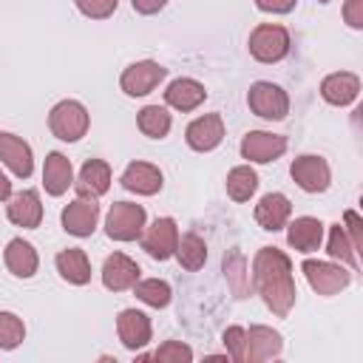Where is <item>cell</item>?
Returning <instances> with one entry per match:
<instances>
[{"label": "cell", "instance_id": "1", "mask_svg": "<svg viewBox=\"0 0 363 363\" xmlns=\"http://www.w3.org/2000/svg\"><path fill=\"white\" fill-rule=\"evenodd\" d=\"M252 286L272 315L286 318L298 298L289 255L278 247H261L252 258Z\"/></svg>", "mask_w": 363, "mask_h": 363}, {"label": "cell", "instance_id": "2", "mask_svg": "<svg viewBox=\"0 0 363 363\" xmlns=\"http://www.w3.org/2000/svg\"><path fill=\"white\" fill-rule=\"evenodd\" d=\"M91 113L79 99H62L48 113V128L62 142H79L88 133Z\"/></svg>", "mask_w": 363, "mask_h": 363}, {"label": "cell", "instance_id": "3", "mask_svg": "<svg viewBox=\"0 0 363 363\" xmlns=\"http://www.w3.org/2000/svg\"><path fill=\"white\" fill-rule=\"evenodd\" d=\"M247 45H250L252 60L269 65V62H281L289 54L292 40H289V31L284 26H278V23H261V26H255L250 31V43Z\"/></svg>", "mask_w": 363, "mask_h": 363}, {"label": "cell", "instance_id": "4", "mask_svg": "<svg viewBox=\"0 0 363 363\" xmlns=\"http://www.w3.org/2000/svg\"><path fill=\"white\" fill-rule=\"evenodd\" d=\"M301 272L306 275L309 286L318 295H337V292H343L352 284V269L346 264H340V261H315V258H306L301 264Z\"/></svg>", "mask_w": 363, "mask_h": 363}, {"label": "cell", "instance_id": "5", "mask_svg": "<svg viewBox=\"0 0 363 363\" xmlns=\"http://www.w3.org/2000/svg\"><path fill=\"white\" fill-rule=\"evenodd\" d=\"M145 224H147V213L142 204L133 201H116L105 216V233L113 241H136Z\"/></svg>", "mask_w": 363, "mask_h": 363}, {"label": "cell", "instance_id": "6", "mask_svg": "<svg viewBox=\"0 0 363 363\" xmlns=\"http://www.w3.org/2000/svg\"><path fill=\"white\" fill-rule=\"evenodd\" d=\"M247 105L255 116L261 119H269V122H278L289 113V96L281 85L275 82H267V79H258L250 85L247 91Z\"/></svg>", "mask_w": 363, "mask_h": 363}, {"label": "cell", "instance_id": "7", "mask_svg": "<svg viewBox=\"0 0 363 363\" xmlns=\"http://www.w3.org/2000/svg\"><path fill=\"white\" fill-rule=\"evenodd\" d=\"M289 176H292V182H295L301 190H306V193H323V190H329V184H332V170H329L326 159H323V156H315V153L298 156V159L289 164Z\"/></svg>", "mask_w": 363, "mask_h": 363}, {"label": "cell", "instance_id": "8", "mask_svg": "<svg viewBox=\"0 0 363 363\" xmlns=\"http://www.w3.org/2000/svg\"><path fill=\"white\" fill-rule=\"evenodd\" d=\"M142 250L156 258V261H167L173 252H176V241H179V227L170 216H162L156 218L153 224H145L142 230Z\"/></svg>", "mask_w": 363, "mask_h": 363}, {"label": "cell", "instance_id": "9", "mask_svg": "<svg viewBox=\"0 0 363 363\" xmlns=\"http://www.w3.org/2000/svg\"><path fill=\"white\" fill-rule=\"evenodd\" d=\"M167 77V68L153 62V60H139V62H130L122 77H119V88L128 94V96H145L150 94L162 79Z\"/></svg>", "mask_w": 363, "mask_h": 363}, {"label": "cell", "instance_id": "10", "mask_svg": "<svg viewBox=\"0 0 363 363\" xmlns=\"http://www.w3.org/2000/svg\"><path fill=\"white\" fill-rule=\"evenodd\" d=\"M286 150V136L269 133V130H250L241 139V156L255 164H269Z\"/></svg>", "mask_w": 363, "mask_h": 363}, {"label": "cell", "instance_id": "11", "mask_svg": "<svg viewBox=\"0 0 363 363\" xmlns=\"http://www.w3.org/2000/svg\"><path fill=\"white\" fill-rule=\"evenodd\" d=\"M96 221H99V204L91 196H77L62 210V230L77 238H88L96 230Z\"/></svg>", "mask_w": 363, "mask_h": 363}, {"label": "cell", "instance_id": "12", "mask_svg": "<svg viewBox=\"0 0 363 363\" xmlns=\"http://www.w3.org/2000/svg\"><path fill=\"white\" fill-rule=\"evenodd\" d=\"M116 335H119L125 349L136 352V349L150 343V335H153L150 318L145 312H139V309H122L116 315Z\"/></svg>", "mask_w": 363, "mask_h": 363}, {"label": "cell", "instance_id": "13", "mask_svg": "<svg viewBox=\"0 0 363 363\" xmlns=\"http://www.w3.org/2000/svg\"><path fill=\"white\" fill-rule=\"evenodd\" d=\"M184 139L199 153H207V150L218 147L221 139H224V119H221V113H204V116L193 119L187 125V130H184Z\"/></svg>", "mask_w": 363, "mask_h": 363}, {"label": "cell", "instance_id": "14", "mask_svg": "<svg viewBox=\"0 0 363 363\" xmlns=\"http://www.w3.org/2000/svg\"><path fill=\"white\" fill-rule=\"evenodd\" d=\"M0 159L3 164L20 176V179H28L34 173V156H31V145L26 139H20L17 133H9V130H0Z\"/></svg>", "mask_w": 363, "mask_h": 363}, {"label": "cell", "instance_id": "15", "mask_svg": "<svg viewBox=\"0 0 363 363\" xmlns=\"http://www.w3.org/2000/svg\"><path fill=\"white\" fill-rule=\"evenodd\" d=\"M139 275H142L139 264H136L133 258H128L125 252H113V255H108L105 264H102V284H105V289H111V292H125V289H130V286L139 281Z\"/></svg>", "mask_w": 363, "mask_h": 363}, {"label": "cell", "instance_id": "16", "mask_svg": "<svg viewBox=\"0 0 363 363\" xmlns=\"http://www.w3.org/2000/svg\"><path fill=\"white\" fill-rule=\"evenodd\" d=\"M284 349V340L281 335L272 329V326H250L247 332V352H244V363H264V360H272L278 357Z\"/></svg>", "mask_w": 363, "mask_h": 363}, {"label": "cell", "instance_id": "17", "mask_svg": "<svg viewBox=\"0 0 363 363\" xmlns=\"http://www.w3.org/2000/svg\"><path fill=\"white\" fill-rule=\"evenodd\" d=\"M357 94H360V77L352 71H335V74L323 77V82H320V96L335 108L352 105L357 99Z\"/></svg>", "mask_w": 363, "mask_h": 363}, {"label": "cell", "instance_id": "18", "mask_svg": "<svg viewBox=\"0 0 363 363\" xmlns=\"http://www.w3.org/2000/svg\"><path fill=\"white\" fill-rule=\"evenodd\" d=\"M6 216L11 224L23 227V230H34L43 221V204H40V193L37 190H20L9 199L6 204Z\"/></svg>", "mask_w": 363, "mask_h": 363}, {"label": "cell", "instance_id": "19", "mask_svg": "<svg viewBox=\"0 0 363 363\" xmlns=\"http://www.w3.org/2000/svg\"><path fill=\"white\" fill-rule=\"evenodd\" d=\"M204 99H207V88L193 77H179L164 88V102L173 111H182V113L196 111Z\"/></svg>", "mask_w": 363, "mask_h": 363}, {"label": "cell", "instance_id": "20", "mask_svg": "<svg viewBox=\"0 0 363 363\" xmlns=\"http://www.w3.org/2000/svg\"><path fill=\"white\" fill-rule=\"evenodd\" d=\"M119 182H122L125 190H130V193H136V196H153V193H159L162 184H164L162 170H159L156 164H150V162H130V164L125 167V173H122Z\"/></svg>", "mask_w": 363, "mask_h": 363}, {"label": "cell", "instance_id": "21", "mask_svg": "<svg viewBox=\"0 0 363 363\" xmlns=\"http://www.w3.org/2000/svg\"><path fill=\"white\" fill-rule=\"evenodd\" d=\"M289 216H292V204L284 193H264L255 204V221L269 233H278L281 227H286Z\"/></svg>", "mask_w": 363, "mask_h": 363}, {"label": "cell", "instance_id": "22", "mask_svg": "<svg viewBox=\"0 0 363 363\" xmlns=\"http://www.w3.org/2000/svg\"><path fill=\"white\" fill-rule=\"evenodd\" d=\"M3 261H6V269L14 278H34L37 275V267H40V255H37L34 244H28L23 238H11L6 244Z\"/></svg>", "mask_w": 363, "mask_h": 363}, {"label": "cell", "instance_id": "23", "mask_svg": "<svg viewBox=\"0 0 363 363\" xmlns=\"http://www.w3.org/2000/svg\"><path fill=\"white\" fill-rule=\"evenodd\" d=\"M74 184V167H71V159L60 150H51L45 156V164H43V187L48 196H62L68 187Z\"/></svg>", "mask_w": 363, "mask_h": 363}, {"label": "cell", "instance_id": "24", "mask_svg": "<svg viewBox=\"0 0 363 363\" xmlns=\"http://www.w3.org/2000/svg\"><path fill=\"white\" fill-rule=\"evenodd\" d=\"M286 241L292 250L298 252H315L323 241V221L315 218V216H298L289 221V230H286Z\"/></svg>", "mask_w": 363, "mask_h": 363}, {"label": "cell", "instance_id": "25", "mask_svg": "<svg viewBox=\"0 0 363 363\" xmlns=\"http://www.w3.org/2000/svg\"><path fill=\"white\" fill-rule=\"evenodd\" d=\"M77 193L79 196H91V199H99L108 193L111 187V167L108 162L102 159H88L82 167H79V176H77Z\"/></svg>", "mask_w": 363, "mask_h": 363}, {"label": "cell", "instance_id": "26", "mask_svg": "<svg viewBox=\"0 0 363 363\" xmlns=\"http://www.w3.org/2000/svg\"><path fill=\"white\" fill-rule=\"evenodd\" d=\"M54 264H57L60 278L74 284V286H82L91 281V261H88L85 250H79V247H68V250L57 252Z\"/></svg>", "mask_w": 363, "mask_h": 363}, {"label": "cell", "instance_id": "27", "mask_svg": "<svg viewBox=\"0 0 363 363\" xmlns=\"http://www.w3.org/2000/svg\"><path fill=\"white\" fill-rule=\"evenodd\" d=\"M224 187H227V196L233 201H250L255 196V190H258V173L250 164H238V167H233L227 173Z\"/></svg>", "mask_w": 363, "mask_h": 363}, {"label": "cell", "instance_id": "28", "mask_svg": "<svg viewBox=\"0 0 363 363\" xmlns=\"http://www.w3.org/2000/svg\"><path fill=\"white\" fill-rule=\"evenodd\" d=\"M173 255L179 258V264H182L184 269L196 272V269H201L204 261H207V244H204L201 235H196V233H184V235H179V241H176V252H173Z\"/></svg>", "mask_w": 363, "mask_h": 363}, {"label": "cell", "instance_id": "29", "mask_svg": "<svg viewBox=\"0 0 363 363\" xmlns=\"http://www.w3.org/2000/svg\"><path fill=\"white\" fill-rule=\"evenodd\" d=\"M136 125H139V130H142L145 136H150V139H164V136L170 133L173 119H170L167 108H162V105H145V108L136 113Z\"/></svg>", "mask_w": 363, "mask_h": 363}, {"label": "cell", "instance_id": "30", "mask_svg": "<svg viewBox=\"0 0 363 363\" xmlns=\"http://www.w3.org/2000/svg\"><path fill=\"white\" fill-rule=\"evenodd\" d=\"M326 252H329V258H332V261L346 264L352 272L360 267V258H357V252H354V247H352V241H349V235H346L343 224H332V227H329Z\"/></svg>", "mask_w": 363, "mask_h": 363}, {"label": "cell", "instance_id": "31", "mask_svg": "<svg viewBox=\"0 0 363 363\" xmlns=\"http://www.w3.org/2000/svg\"><path fill=\"white\" fill-rule=\"evenodd\" d=\"M130 289H133V295H136L142 303H147V306H153V309H164V306L170 303V298H173L170 284L162 281V278H145V281H136Z\"/></svg>", "mask_w": 363, "mask_h": 363}, {"label": "cell", "instance_id": "32", "mask_svg": "<svg viewBox=\"0 0 363 363\" xmlns=\"http://www.w3.org/2000/svg\"><path fill=\"white\" fill-rule=\"evenodd\" d=\"M224 275H227V284L233 286L235 298H247L250 295L252 284H250V272H247V258L238 250L224 255Z\"/></svg>", "mask_w": 363, "mask_h": 363}, {"label": "cell", "instance_id": "33", "mask_svg": "<svg viewBox=\"0 0 363 363\" xmlns=\"http://www.w3.org/2000/svg\"><path fill=\"white\" fill-rule=\"evenodd\" d=\"M26 340V323L23 318H17L14 312L0 309V349L11 352Z\"/></svg>", "mask_w": 363, "mask_h": 363}, {"label": "cell", "instance_id": "34", "mask_svg": "<svg viewBox=\"0 0 363 363\" xmlns=\"http://www.w3.org/2000/svg\"><path fill=\"white\" fill-rule=\"evenodd\" d=\"M153 357H156L159 363H190V360H193V349H190L187 343H182V340H164V343L153 352Z\"/></svg>", "mask_w": 363, "mask_h": 363}, {"label": "cell", "instance_id": "35", "mask_svg": "<svg viewBox=\"0 0 363 363\" xmlns=\"http://www.w3.org/2000/svg\"><path fill=\"white\" fill-rule=\"evenodd\" d=\"M221 340H224L230 357H233L235 363H244V352H247V329H244V326H227V329L221 332Z\"/></svg>", "mask_w": 363, "mask_h": 363}, {"label": "cell", "instance_id": "36", "mask_svg": "<svg viewBox=\"0 0 363 363\" xmlns=\"http://www.w3.org/2000/svg\"><path fill=\"white\" fill-rule=\"evenodd\" d=\"M74 3L91 20H108L119 6V0H74Z\"/></svg>", "mask_w": 363, "mask_h": 363}, {"label": "cell", "instance_id": "37", "mask_svg": "<svg viewBox=\"0 0 363 363\" xmlns=\"http://www.w3.org/2000/svg\"><path fill=\"white\" fill-rule=\"evenodd\" d=\"M343 230H346V235H349V241H352V247H354V252L360 258L363 255V221H360V216L354 210L343 213Z\"/></svg>", "mask_w": 363, "mask_h": 363}, {"label": "cell", "instance_id": "38", "mask_svg": "<svg viewBox=\"0 0 363 363\" xmlns=\"http://www.w3.org/2000/svg\"><path fill=\"white\" fill-rule=\"evenodd\" d=\"M343 20L349 28L360 31L363 28V0H346L343 3Z\"/></svg>", "mask_w": 363, "mask_h": 363}, {"label": "cell", "instance_id": "39", "mask_svg": "<svg viewBox=\"0 0 363 363\" xmlns=\"http://www.w3.org/2000/svg\"><path fill=\"white\" fill-rule=\"evenodd\" d=\"M295 3L298 0H255V6L267 14H286V11L295 9Z\"/></svg>", "mask_w": 363, "mask_h": 363}, {"label": "cell", "instance_id": "40", "mask_svg": "<svg viewBox=\"0 0 363 363\" xmlns=\"http://www.w3.org/2000/svg\"><path fill=\"white\" fill-rule=\"evenodd\" d=\"M164 3L167 0H130V6H133L136 14H156V11L164 9Z\"/></svg>", "mask_w": 363, "mask_h": 363}, {"label": "cell", "instance_id": "41", "mask_svg": "<svg viewBox=\"0 0 363 363\" xmlns=\"http://www.w3.org/2000/svg\"><path fill=\"white\" fill-rule=\"evenodd\" d=\"M11 199V182H9V176L0 170V201H9Z\"/></svg>", "mask_w": 363, "mask_h": 363}, {"label": "cell", "instance_id": "42", "mask_svg": "<svg viewBox=\"0 0 363 363\" xmlns=\"http://www.w3.org/2000/svg\"><path fill=\"white\" fill-rule=\"evenodd\" d=\"M318 3H329V0H318Z\"/></svg>", "mask_w": 363, "mask_h": 363}]
</instances>
